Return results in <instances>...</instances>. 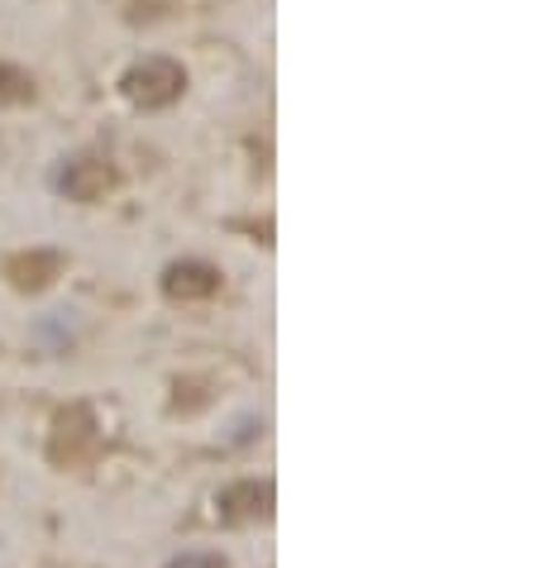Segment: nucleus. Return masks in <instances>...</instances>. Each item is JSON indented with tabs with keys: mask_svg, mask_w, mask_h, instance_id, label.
Listing matches in <instances>:
<instances>
[{
	"mask_svg": "<svg viewBox=\"0 0 535 568\" xmlns=\"http://www.w3.org/2000/svg\"><path fill=\"white\" fill-rule=\"evenodd\" d=\"M186 91V68L178 58H139L130 72L120 77V97L130 101L134 110H168L178 105Z\"/></svg>",
	"mask_w": 535,
	"mask_h": 568,
	"instance_id": "nucleus-1",
	"label": "nucleus"
},
{
	"mask_svg": "<svg viewBox=\"0 0 535 568\" xmlns=\"http://www.w3.org/2000/svg\"><path fill=\"white\" fill-rule=\"evenodd\" d=\"M101 449V425H97V412L87 402H72L62 406L53 416V435H49V459L58 468H82L97 459Z\"/></svg>",
	"mask_w": 535,
	"mask_h": 568,
	"instance_id": "nucleus-2",
	"label": "nucleus"
},
{
	"mask_svg": "<svg viewBox=\"0 0 535 568\" xmlns=\"http://www.w3.org/2000/svg\"><path fill=\"white\" fill-rule=\"evenodd\" d=\"M53 186L68 201H77V206H97V201H105L120 186V172L105 153H72L53 172Z\"/></svg>",
	"mask_w": 535,
	"mask_h": 568,
	"instance_id": "nucleus-3",
	"label": "nucleus"
},
{
	"mask_svg": "<svg viewBox=\"0 0 535 568\" xmlns=\"http://www.w3.org/2000/svg\"><path fill=\"white\" fill-rule=\"evenodd\" d=\"M220 287H225V277H220V267L206 263V258H178V263L163 267V296L168 302H182V306L211 302Z\"/></svg>",
	"mask_w": 535,
	"mask_h": 568,
	"instance_id": "nucleus-4",
	"label": "nucleus"
},
{
	"mask_svg": "<svg viewBox=\"0 0 535 568\" xmlns=\"http://www.w3.org/2000/svg\"><path fill=\"white\" fill-rule=\"evenodd\" d=\"M62 267H68V254H58V248H20V254H10L0 263V273L14 292H49L53 282L62 277Z\"/></svg>",
	"mask_w": 535,
	"mask_h": 568,
	"instance_id": "nucleus-5",
	"label": "nucleus"
},
{
	"mask_svg": "<svg viewBox=\"0 0 535 568\" xmlns=\"http://www.w3.org/2000/svg\"><path fill=\"white\" fill-rule=\"evenodd\" d=\"M215 516L225 520V526H249V520H268V516H273V483H268V478H240V483L220 487Z\"/></svg>",
	"mask_w": 535,
	"mask_h": 568,
	"instance_id": "nucleus-6",
	"label": "nucleus"
},
{
	"mask_svg": "<svg viewBox=\"0 0 535 568\" xmlns=\"http://www.w3.org/2000/svg\"><path fill=\"white\" fill-rule=\"evenodd\" d=\"M34 97H39L34 77L14 68V62H0V105H34Z\"/></svg>",
	"mask_w": 535,
	"mask_h": 568,
	"instance_id": "nucleus-7",
	"label": "nucleus"
},
{
	"mask_svg": "<svg viewBox=\"0 0 535 568\" xmlns=\"http://www.w3.org/2000/svg\"><path fill=\"white\" fill-rule=\"evenodd\" d=\"M168 568H230V559H225V555H211V549H196V555L172 559Z\"/></svg>",
	"mask_w": 535,
	"mask_h": 568,
	"instance_id": "nucleus-8",
	"label": "nucleus"
}]
</instances>
